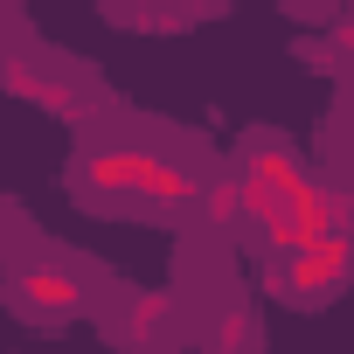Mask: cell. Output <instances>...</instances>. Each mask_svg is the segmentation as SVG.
Instances as JSON below:
<instances>
[{
    "mask_svg": "<svg viewBox=\"0 0 354 354\" xmlns=\"http://www.w3.org/2000/svg\"><path fill=\"white\" fill-rule=\"evenodd\" d=\"M70 188H77V195H97L104 209H125V202L195 209V202H202L195 174H181L174 160H160L153 146H84V153L70 160Z\"/></svg>",
    "mask_w": 354,
    "mask_h": 354,
    "instance_id": "6da1fadb",
    "label": "cell"
},
{
    "mask_svg": "<svg viewBox=\"0 0 354 354\" xmlns=\"http://www.w3.org/2000/svg\"><path fill=\"white\" fill-rule=\"evenodd\" d=\"M354 271V236H313L292 257H271V292L278 299H333Z\"/></svg>",
    "mask_w": 354,
    "mask_h": 354,
    "instance_id": "7a4b0ae2",
    "label": "cell"
},
{
    "mask_svg": "<svg viewBox=\"0 0 354 354\" xmlns=\"http://www.w3.org/2000/svg\"><path fill=\"white\" fill-rule=\"evenodd\" d=\"M8 299H15V313H28V319H77L84 306H91V285L84 278H70L63 264H15L8 271Z\"/></svg>",
    "mask_w": 354,
    "mask_h": 354,
    "instance_id": "3957f363",
    "label": "cell"
},
{
    "mask_svg": "<svg viewBox=\"0 0 354 354\" xmlns=\"http://www.w3.org/2000/svg\"><path fill=\"white\" fill-rule=\"evenodd\" d=\"M0 84H8L15 97H28V104H42V111H56V118H91V91H77L70 77H56L35 56H8L0 63Z\"/></svg>",
    "mask_w": 354,
    "mask_h": 354,
    "instance_id": "277c9868",
    "label": "cell"
},
{
    "mask_svg": "<svg viewBox=\"0 0 354 354\" xmlns=\"http://www.w3.org/2000/svg\"><path fill=\"white\" fill-rule=\"evenodd\" d=\"M111 333L125 340V347H167L174 340V292H160V285H139V292H125L118 299V319H111Z\"/></svg>",
    "mask_w": 354,
    "mask_h": 354,
    "instance_id": "5b68a950",
    "label": "cell"
},
{
    "mask_svg": "<svg viewBox=\"0 0 354 354\" xmlns=\"http://www.w3.org/2000/svg\"><path fill=\"white\" fill-rule=\"evenodd\" d=\"M243 174H250V181H264L271 195H285V202H292V195L313 181V174H306V167H299L285 146H250V167H243Z\"/></svg>",
    "mask_w": 354,
    "mask_h": 354,
    "instance_id": "8992f818",
    "label": "cell"
},
{
    "mask_svg": "<svg viewBox=\"0 0 354 354\" xmlns=\"http://www.w3.org/2000/svg\"><path fill=\"white\" fill-rule=\"evenodd\" d=\"M202 216H209L216 230H236V223H250V209H243V174H216V181L202 188Z\"/></svg>",
    "mask_w": 354,
    "mask_h": 354,
    "instance_id": "52a82bcc",
    "label": "cell"
},
{
    "mask_svg": "<svg viewBox=\"0 0 354 354\" xmlns=\"http://www.w3.org/2000/svg\"><path fill=\"white\" fill-rule=\"evenodd\" d=\"M209 354H257V313H223L216 319V340H209Z\"/></svg>",
    "mask_w": 354,
    "mask_h": 354,
    "instance_id": "ba28073f",
    "label": "cell"
},
{
    "mask_svg": "<svg viewBox=\"0 0 354 354\" xmlns=\"http://www.w3.org/2000/svg\"><path fill=\"white\" fill-rule=\"evenodd\" d=\"M333 42H340V56H347V63H354V15H347V21H340V28H333Z\"/></svg>",
    "mask_w": 354,
    "mask_h": 354,
    "instance_id": "9c48e42d",
    "label": "cell"
},
{
    "mask_svg": "<svg viewBox=\"0 0 354 354\" xmlns=\"http://www.w3.org/2000/svg\"><path fill=\"white\" fill-rule=\"evenodd\" d=\"M306 8H319V0H306Z\"/></svg>",
    "mask_w": 354,
    "mask_h": 354,
    "instance_id": "30bf717a",
    "label": "cell"
},
{
    "mask_svg": "<svg viewBox=\"0 0 354 354\" xmlns=\"http://www.w3.org/2000/svg\"><path fill=\"white\" fill-rule=\"evenodd\" d=\"M202 8H216V0H202Z\"/></svg>",
    "mask_w": 354,
    "mask_h": 354,
    "instance_id": "8fae6325",
    "label": "cell"
}]
</instances>
